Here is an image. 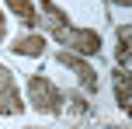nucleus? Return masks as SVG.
<instances>
[{"label":"nucleus","instance_id":"obj_10","mask_svg":"<svg viewBox=\"0 0 132 129\" xmlns=\"http://www.w3.org/2000/svg\"><path fill=\"white\" fill-rule=\"evenodd\" d=\"M4 35H7V18H4V11H0V42H4Z\"/></svg>","mask_w":132,"mask_h":129},{"label":"nucleus","instance_id":"obj_9","mask_svg":"<svg viewBox=\"0 0 132 129\" xmlns=\"http://www.w3.org/2000/svg\"><path fill=\"white\" fill-rule=\"evenodd\" d=\"M129 39H132V28L122 25V32H118V52H115L122 66H129Z\"/></svg>","mask_w":132,"mask_h":129},{"label":"nucleus","instance_id":"obj_1","mask_svg":"<svg viewBox=\"0 0 132 129\" xmlns=\"http://www.w3.org/2000/svg\"><path fill=\"white\" fill-rule=\"evenodd\" d=\"M28 98H31V105H35L38 112H49V115H56V112L63 108V94H59V87H56L49 77H42V73L28 77Z\"/></svg>","mask_w":132,"mask_h":129},{"label":"nucleus","instance_id":"obj_8","mask_svg":"<svg viewBox=\"0 0 132 129\" xmlns=\"http://www.w3.org/2000/svg\"><path fill=\"white\" fill-rule=\"evenodd\" d=\"M115 98H118L122 112H129V73H125V70L115 73Z\"/></svg>","mask_w":132,"mask_h":129},{"label":"nucleus","instance_id":"obj_11","mask_svg":"<svg viewBox=\"0 0 132 129\" xmlns=\"http://www.w3.org/2000/svg\"><path fill=\"white\" fill-rule=\"evenodd\" d=\"M118 4H129V0H118Z\"/></svg>","mask_w":132,"mask_h":129},{"label":"nucleus","instance_id":"obj_2","mask_svg":"<svg viewBox=\"0 0 132 129\" xmlns=\"http://www.w3.org/2000/svg\"><path fill=\"white\" fill-rule=\"evenodd\" d=\"M56 39H59L70 52H84V56H97L101 52V35L94 32V28H70L66 25Z\"/></svg>","mask_w":132,"mask_h":129},{"label":"nucleus","instance_id":"obj_3","mask_svg":"<svg viewBox=\"0 0 132 129\" xmlns=\"http://www.w3.org/2000/svg\"><path fill=\"white\" fill-rule=\"evenodd\" d=\"M21 108H24V105H21V98H18V84H14L11 70L0 66V112H4V115H18Z\"/></svg>","mask_w":132,"mask_h":129},{"label":"nucleus","instance_id":"obj_5","mask_svg":"<svg viewBox=\"0 0 132 129\" xmlns=\"http://www.w3.org/2000/svg\"><path fill=\"white\" fill-rule=\"evenodd\" d=\"M11 49L18 56H42V52H45V39H42V35H21Z\"/></svg>","mask_w":132,"mask_h":129},{"label":"nucleus","instance_id":"obj_7","mask_svg":"<svg viewBox=\"0 0 132 129\" xmlns=\"http://www.w3.org/2000/svg\"><path fill=\"white\" fill-rule=\"evenodd\" d=\"M7 7H11V11H14V18H18L21 25H28V28L38 21V11H35V4H31V0H7Z\"/></svg>","mask_w":132,"mask_h":129},{"label":"nucleus","instance_id":"obj_6","mask_svg":"<svg viewBox=\"0 0 132 129\" xmlns=\"http://www.w3.org/2000/svg\"><path fill=\"white\" fill-rule=\"evenodd\" d=\"M42 14H45V28H49L52 35H59L63 28H66V14L52 4V0H42Z\"/></svg>","mask_w":132,"mask_h":129},{"label":"nucleus","instance_id":"obj_4","mask_svg":"<svg viewBox=\"0 0 132 129\" xmlns=\"http://www.w3.org/2000/svg\"><path fill=\"white\" fill-rule=\"evenodd\" d=\"M59 63H63V66H70V70H77L80 84H84L87 91H90V87H97V77H94V70L87 66V63L80 59L77 52H70V49H63V52H59Z\"/></svg>","mask_w":132,"mask_h":129}]
</instances>
